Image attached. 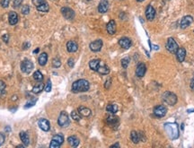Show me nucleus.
<instances>
[{"instance_id":"nucleus-51","label":"nucleus","mask_w":194,"mask_h":148,"mask_svg":"<svg viewBox=\"0 0 194 148\" xmlns=\"http://www.w3.org/2000/svg\"><path fill=\"white\" fill-rule=\"evenodd\" d=\"M187 112H188V113H192V112H194V109H191V110H187Z\"/></svg>"},{"instance_id":"nucleus-53","label":"nucleus","mask_w":194,"mask_h":148,"mask_svg":"<svg viewBox=\"0 0 194 148\" xmlns=\"http://www.w3.org/2000/svg\"><path fill=\"white\" fill-rule=\"evenodd\" d=\"M137 2H143L144 0H137Z\"/></svg>"},{"instance_id":"nucleus-29","label":"nucleus","mask_w":194,"mask_h":148,"mask_svg":"<svg viewBox=\"0 0 194 148\" xmlns=\"http://www.w3.org/2000/svg\"><path fill=\"white\" fill-rule=\"evenodd\" d=\"M106 121H107V123H108L109 125L114 126L115 124H118V123H119V118L112 114V115L107 117V119H106Z\"/></svg>"},{"instance_id":"nucleus-14","label":"nucleus","mask_w":194,"mask_h":148,"mask_svg":"<svg viewBox=\"0 0 194 148\" xmlns=\"http://www.w3.org/2000/svg\"><path fill=\"white\" fill-rule=\"evenodd\" d=\"M147 72V66L144 63H139L136 68V76L139 78H142Z\"/></svg>"},{"instance_id":"nucleus-27","label":"nucleus","mask_w":194,"mask_h":148,"mask_svg":"<svg viewBox=\"0 0 194 148\" xmlns=\"http://www.w3.org/2000/svg\"><path fill=\"white\" fill-rule=\"evenodd\" d=\"M118 110H119V107H118L117 104H115V103H110V104H108L107 106H106V111L111 113V114L117 113Z\"/></svg>"},{"instance_id":"nucleus-16","label":"nucleus","mask_w":194,"mask_h":148,"mask_svg":"<svg viewBox=\"0 0 194 148\" xmlns=\"http://www.w3.org/2000/svg\"><path fill=\"white\" fill-rule=\"evenodd\" d=\"M109 10V2L108 0H102L98 5V12L100 14H105Z\"/></svg>"},{"instance_id":"nucleus-34","label":"nucleus","mask_w":194,"mask_h":148,"mask_svg":"<svg viewBox=\"0 0 194 148\" xmlns=\"http://www.w3.org/2000/svg\"><path fill=\"white\" fill-rule=\"evenodd\" d=\"M37 10H38L39 12H43V13H47V12H49V5H48V3L46 2L45 4H43V5H41V7H37L36 8Z\"/></svg>"},{"instance_id":"nucleus-46","label":"nucleus","mask_w":194,"mask_h":148,"mask_svg":"<svg viewBox=\"0 0 194 148\" xmlns=\"http://www.w3.org/2000/svg\"><path fill=\"white\" fill-rule=\"evenodd\" d=\"M111 79H108L107 81L105 82L104 87H105L106 89H109V88H110V86H111Z\"/></svg>"},{"instance_id":"nucleus-39","label":"nucleus","mask_w":194,"mask_h":148,"mask_svg":"<svg viewBox=\"0 0 194 148\" xmlns=\"http://www.w3.org/2000/svg\"><path fill=\"white\" fill-rule=\"evenodd\" d=\"M45 92H51V89H52V84H51V79H49L48 80V82H47V84L45 86Z\"/></svg>"},{"instance_id":"nucleus-13","label":"nucleus","mask_w":194,"mask_h":148,"mask_svg":"<svg viewBox=\"0 0 194 148\" xmlns=\"http://www.w3.org/2000/svg\"><path fill=\"white\" fill-rule=\"evenodd\" d=\"M119 45L124 49H129L132 45V41L128 37H122L119 40Z\"/></svg>"},{"instance_id":"nucleus-50","label":"nucleus","mask_w":194,"mask_h":148,"mask_svg":"<svg viewBox=\"0 0 194 148\" xmlns=\"http://www.w3.org/2000/svg\"><path fill=\"white\" fill-rule=\"evenodd\" d=\"M111 147H120V144H119V143H116V144H114V145H111Z\"/></svg>"},{"instance_id":"nucleus-37","label":"nucleus","mask_w":194,"mask_h":148,"mask_svg":"<svg viewBox=\"0 0 194 148\" xmlns=\"http://www.w3.org/2000/svg\"><path fill=\"white\" fill-rule=\"evenodd\" d=\"M32 2H33V4L35 5V7L37 8V7H41V5L45 4L47 1H46V0H32Z\"/></svg>"},{"instance_id":"nucleus-40","label":"nucleus","mask_w":194,"mask_h":148,"mask_svg":"<svg viewBox=\"0 0 194 148\" xmlns=\"http://www.w3.org/2000/svg\"><path fill=\"white\" fill-rule=\"evenodd\" d=\"M10 0H0V5L3 8H7L9 7Z\"/></svg>"},{"instance_id":"nucleus-11","label":"nucleus","mask_w":194,"mask_h":148,"mask_svg":"<svg viewBox=\"0 0 194 148\" xmlns=\"http://www.w3.org/2000/svg\"><path fill=\"white\" fill-rule=\"evenodd\" d=\"M192 23H193V17L191 15H186L183 17V19L181 20L180 27L181 29H186L189 27Z\"/></svg>"},{"instance_id":"nucleus-36","label":"nucleus","mask_w":194,"mask_h":148,"mask_svg":"<svg viewBox=\"0 0 194 148\" xmlns=\"http://www.w3.org/2000/svg\"><path fill=\"white\" fill-rule=\"evenodd\" d=\"M121 66L123 67L124 69H126L127 67L129 66V58H124L121 60Z\"/></svg>"},{"instance_id":"nucleus-4","label":"nucleus","mask_w":194,"mask_h":148,"mask_svg":"<svg viewBox=\"0 0 194 148\" xmlns=\"http://www.w3.org/2000/svg\"><path fill=\"white\" fill-rule=\"evenodd\" d=\"M64 143V135L62 134H57L51 138L49 147L51 148H59L61 146V145Z\"/></svg>"},{"instance_id":"nucleus-24","label":"nucleus","mask_w":194,"mask_h":148,"mask_svg":"<svg viewBox=\"0 0 194 148\" xmlns=\"http://www.w3.org/2000/svg\"><path fill=\"white\" fill-rule=\"evenodd\" d=\"M77 110H78V112L80 113V115L82 117H85V118H88V117H90L91 114H92V110L89 108H87V107L80 106L77 109Z\"/></svg>"},{"instance_id":"nucleus-6","label":"nucleus","mask_w":194,"mask_h":148,"mask_svg":"<svg viewBox=\"0 0 194 148\" xmlns=\"http://www.w3.org/2000/svg\"><path fill=\"white\" fill-rule=\"evenodd\" d=\"M165 48H166V49L170 53L175 54V53H176V51H177L179 46L177 44V42L175 41V40L173 38H171V37H170V38H168V40H167Z\"/></svg>"},{"instance_id":"nucleus-25","label":"nucleus","mask_w":194,"mask_h":148,"mask_svg":"<svg viewBox=\"0 0 194 148\" xmlns=\"http://www.w3.org/2000/svg\"><path fill=\"white\" fill-rule=\"evenodd\" d=\"M67 142L71 147H77L80 144V140L76 137V135H71L67 138Z\"/></svg>"},{"instance_id":"nucleus-2","label":"nucleus","mask_w":194,"mask_h":148,"mask_svg":"<svg viewBox=\"0 0 194 148\" xmlns=\"http://www.w3.org/2000/svg\"><path fill=\"white\" fill-rule=\"evenodd\" d=\"M165 129L170 139L175 140L179 137L180 132L178 125L176 123H166V124H165Z\"/></svg>"},{"instance_id":"nucleus-18","label":"nucleus","mask_w":194,"mask_h":148,"mask_svg":"<svg viewBox=\"0 0 194 148\" xmlns=\"http://www.w3.org/2000/svg\"><path fill=\"white\" fill-rule=\"evenodd\" d=\"M97 73H99L100 75H103V76L108 75V74L110 73V67L102 61L99 67H98V69H97Z\"/></svg>"},{"instance_id":"nucleus-28","label":"nucleus","mask_w":194,"mask_h":148,"mask_svg":"<svg viewBox=\"0 0 194 148\" xmlns=\"http://www.w3.org/2000/svg\"><path fill=\"white\" fill-rule=\"evenodd\" d=\"M38 62L40 66H45L48 62V54L46 52L41 53L38 58Z\"/></svg>"},{"instance_id":"nucleus-44","label":"nucleus","mask_w":194,"mask_h":148,"mask_svg":"<svg viewBox=\"0 0 194 148\" xmlns=\"http://www.w3.org/2000/svg\"><path fill=\"white\" fill-rule=\"evenodd\" d=\"M67 65L69 66L70 67H73L75 66V60H74L73 58H68V60H67Z\"/></svg>"},{"instance_id":"nucleus-45","label":"nucleus","mask_w":194,"mask_h":148,"mask_svg":"<svg viewBox=\"0 0 194 148\" xmlns=\"http://www.w3.org/2000/svg\"><path fill=\"white\" fill-rule=\"evenodd\" d=\"M2 40L5 42V43H8V40H9V35L7 33H5L2 36Z\"/></svg>"},{"instance_id":"nucleus-8","label":"nucleus","mask_w":194,"mask_h":148,"mask_svg":"<svg viewBox=\"0 0 194 148\" xmlns=\"http://www.w3.org/2000/svg\"><path fill=\"white\" fill-rule=\"evenodd\" d=\"M60 12H61L62 15H63V17L67 20H73L75 18V15H75V11L69 7H62Z\"/></svg>"},{"instance_id":"nucleus-15","label":"nucleus","mask_w":194,"mask_h":148,"mask_svg":"<svg viewBox=\"0 0 194 148\" xmlns=\"http://www.w3.org/2000/svg\"><path fill=\"white\" fill-rule=\"evenodd\" d=\"M146 17L148 21H152L155 17V10L151 5H148L146 8Z\"/></svg>"},{"instance_id":"nucleus-26","label":"nucleus","mask_w":194,"mask_h":148,"mask_svg":"<svg viewBox=\"0 0 194 148\" xmlns=\"http://www.w3.org/2000/svg\"><path fill=\"white\" fill-rule=\"evenodd\" d=\"M102 62V60L101 59H92L90 62H89V67L93 70V71H95L97 72V69H98V67L100 66V64H101Z\"/></svg>"},{"instance_id":"nucleus-30","label":"nucleus","mask_w":194,"mask_h":148,"mask_svg":"<svg viewBox=\"0 0 194 148\" xmlns=\"http://www.w3.org/2000/svg\"><path fill=\"white\" fill-rule=\"evenodd\" d=\"M44 88H45L44 84H43L42 83H39L38 84H36L35 86H33L32 92H33V94H40V92H41Z\"/></svg>"},{"instance_id":"nucleus-10","label":"nucleus","mask_w":194,"mask_h":148,"mask_svg":"<svg viewBox=\"0 0 194 148\" xmlns=\"http://www.w3.org/2000/svg\"><path fill=\"white\" fill-rule=\"evenodd\" d=\"M103 45V40L101 39H98V40H95L93 42H91L89 45V48L93 52H99L102 49Z\"/></svg>"},{"instance_id":"nucleus-3","label":"nucleus","mask_w":194,"mask_h":148,"mask_svg":"<svg viewBox=\"0 0 194 148\" xmlns=\"http://www.w3.org/2000/svg\"><path fill=\"white\" fill-rule=\"evenodd\" d=\"M162 98H163V101L170 106H173L177 103V96L172 92H168V91L165 92L164 94H163Z\"/></svg>"},{"instance_id":"nucleus-48","label":"nucleus","mask_w":194,"mask_h":148,"mask_svg":"<svg viewBox=\"0 0 194 148\" xmlns=\"http://www.w3.org/2000/svg\"><path fill=\"white\" fill-rule=\"evenodd\" d=\"M150 48H151V49L152 48L155 49V50H158V49H159V46H157V45H151V46H150Z\"/></svg>"},{"instance_id":"nucleus-41","label":"nucleus","mask_w":194,"mask_h":148,"mask_svg":"<svg viewBox=\"0 0 194 148\" xmlns=\"http://www.w3.org/2000/svg\"><path fill=\"white\" fill-rule=\"evenodd\" d=\"M36 102H37V100H32V101H30V102H27L26 104H25V106H24V109H29L31 107L34 106Z\"/></svg>"},{"instance_id":"nucleus-49","label":"nucleus","mask_w":194,"mask_h":148,"mask_svg":"<svg viewBox=\"0 0 194 148\" xmlns=\"http://www.w3.org/2000/svg\"><path fill=\"white\" fill-rule=\"evenodd\" d=\"M5 132H10V131H11V127H10L9 126H7V127H5Z\"/></svg>"},{"instance_id":"nucleus-17","label":"nucleus","mask_w":194,"mask_h":148,"mask_svg":"<svg viewBox=\"0 0 194 148\" xmlns=\"http://www.w3.org/2000/svg\"><path fill=\"white\" fill-rule=\"evenodd\" d=\"M67 49L69 53H75L77 51L78 45L75 40H68L67 42Z\"/></svg>"},{"instance_id":"nucleus-19","label":"nucleus","mask_w":194,"mask_h":148,"mask_svg":"<svg viewBox=\"0 0 194 148\" xmlns=\"http://www.w3.org/2000/svg\"><path fill=\"white\" fill-rule=\"evenodd\" d=\"M142 137H143V135L139 132H137V131L133 130L130 133V139L134 144H139V141L142 139Z\"/></svg>"},{"instance_id":"nucleus-33","label":"nucleus","mask_w":194,"mask_h":148,"mask_svg":"<svg viewBox=\"0 0 194 148\" xmlns=\"http://www.w3.org/2000/svg\"><path fill=\"white\" fill-rule=\"evenodd\" d=\"M81 116L80 113L78 112V110H73L71 112V118L72 119H74L75 121H79L81 119Z\"/></svg>"},{"instance_id":"nucleus-55","label":"nucleus","mask_w":194,"mask_h":148,"mask_svg":"<svg viewBox=\"0 0 194 148\" xmlns=\"http://www.w3.org/2000/svg\"><path fill=\"white\" fill-rule=\"evenodd\" d=\"M88 1H89V0H88Z\"/></svg>"},{"instance_id":"nucleus-52","label":"nucleus","mask_w":194,"mask_h":148,"mask_svg":"<svg viewBox=\"0 0 194 148\" xmlns=\"http://www.w3.org/2000/svg\"><path fill=\"white\" fill-rule=\"evenodd\" d=\"M39 50H40V48H37L35 49V50H33V53H34V54H37V53L39 52Z\"/></svg>"},{"instance_id":"nucleus-47","label":"nucleus","mask_w":194,"mask_h":148,"mask_svg":"<svg viewBox=\"0 0 194 148\" xmlns=\"http://www.w3.org/2000/svg\"><path fill=\"white\" fill-rule=\"evenodd\" d=\"M30 48V43L29 42H24L23 44V49L25 50V49H28Z\"/></svg>"},{"instance_id":"nucleus-20","label":"nucleus","mask_w":194,"mask_h":148,"mask_svg":"<svg viewBox=\"0 0 194 148\" xmlns=\"http://www.w3.org/2000/svg\"><path fill=\"white\" fill-rule=\"evenodd\" d=\"M106 30L110 35H113L116 33V23L114 20H111L106 25Z\"/></svg>"},{"instance_id":"nucleus-21","label":"nucleus","mask_w":194,"mask_h":148,"mask_svg":"<svg viewBox=\"0 0 194 148\" xmlns=\"http://www.w3.org/2000/svg\"><path fill=\"white\" fill-rule=\"evenodd\" d=\"M176 58H177V60L179 61V62H183L184 59H185V57H186V50L184 48H178L177 51H176Z\"/></svg>"},{"instance_id":"nucleus-31","label":"nucleus","mask_w":194,"mask_h":148,"mask_svg":"<svg viewBox=\"0 0 194 148\" xmlns=\"http://www.w3.org/2000/svg\"><path fill=\"white\" fill-rule=\"evenodd\" d=\"M5 87H7V85H5V82L0 80V98H3L7 94L5 92Z\"/></svg>"},{"instance_id":"nucleus-12","label":"nucleus","mask_w":194,"mask_h":148,"mask_svg":"<svg viewBox=\"0 0 194 148\" xmlns=\"http://www.w3.org/2000/svg\"><path fill=\"white\" fill-rule=\"evenodd\" d=\"M37 123H38L39 127L41 129V130H43V131L48 132V131H49V129H51V124H49V120L46 119H43V118L42 119H40Z\"/></svg>"},{"instance_id":"nucleus-32","label":"nucleus","mask_w":194,"mask_h":148,"mask_svg":"<svg viewBox=\"0 0 194 148\" xmlns=\"http://www.w3.org/2000/svg\"><path fill=\"white\" fill-rule=\"evenodd\" d=\"M33 79L35 80V81H37V82H41V81H42L43 76H42L41 72L39 71V70L35 71L34 74H33Z\"/></svg>"},{"instance_id":"nucleus-22","label":"nucleus","mask_w":194,"mask_h":148,"mask_svg":"<svg viewBox=\"0 0 194 148\" xmlns=\"http://www.w3.org/2000/svg\"><path fill=\"white\" fill-rule=\"evenodd\" d=\"M8 22L10 25H15L18 23V15L14 11L9 12L8 14Z\"/></svg>"},{"instance_id":"nucleus-43","label":"nucleus","mask_w":194,"mask_h":148,"mask_svg":"<svg viewBox=\"0 0 194 148\" xmlns=\"http://www.w3.org/2000/svg\"><path fill=\"white\" fill-rule=\"evenodd\" d=\"M5 135L4 133L0 132V146H1L4 143H5Z\"/></svg>"},{"instance_id":"nucleus-7","label":"nucleus","mask_w":194,"mask_h":148,"mask_svg":"<svg viewBox=\"0 0 194 148\" xmlns=\"http://www.w3.org/2000/svg\"><path fill=\"white\" fill-rule=\"evenodd\" d=\"M21 70L23 73L24 74H30L31 72H32V70L33 69V63L32 62L31 60L29 59H24L23 61H22V63H21Z\"/></svg>"},{"instance_id":"nucleus-38","label":"nucleus","mask_w":194,"mask_h":148,"mask_svg":"<svg viewBox=\"0 0 194 148\" xmlns=\"http://www.w3.org/2000/svg\"><path fill=\"white\" fill-rule=\"evenodd\" d=\"M61 66V61L59 58H54L52 60V66L55 67V68H59V67Z\"/></svg>"},{"instance_id":"nucleus-1","label":"nucleus","mask_w":194,"mask_h":148,"mask_svg":"<svg viewBox=\"0 0 194 148\" xmlns=\"http://www.w3.org/2000/svg\"><path fill=\"white\" fill-rule=\"evenodd\" d=\"M90 89V84L85 79H79L75 81L72 84L71 91L74 94H78V92H85Z\"/></svg>"},{"instance_id":"nucleus-42","label":"nucleus","mask_w":194,"mask_h":148,"mask_svg":"<svg viewBox=\"0 0 194 148\" xmlns=\"http://www.w3.org/2000/svg\"><path fill=\"white\" fill-rule=\"evenodd\" d=\"M22 3H23V0H14V2H13V7L14 8L20 7V5H22Z\"/></svg>"},{"instance_id":"nucleus-23","label":"nucleus","mask_w":194,"mask_h":148,"mask_svg":"<svg viewBox=\"0 0 194 148\" xmlns=\"http://www.w3.org/2000/svg\"><path fill=\"white\" fill-rule=\"evenodd\" d=\"M19 137H20V139L22 141V143L25 145V146H28L30 145V137L27 132L25 131H21L19 133Z\"/></svg>"},{"instance_id":"nucleus-9","label":"nucleus","mask_w":194,"mask_h":148,"mask_svg":"<svg viewBox=\"0 0 194 148\" xmlns=\"http://www.w3.org/2000/svg\"><path fill=\"white\" fill-rule=\"evenodd\" d=\"M154 115L157 118H163L167 113V109L164 105H157L154 108Z\"/></svg>"},{"instance_id":"nucleus-5","label":"nucleus","mask_w":194,"mask_h":148,"mask_svg":"<svg viewBox=\"0 0 194 148\" xmlns=\"http://www.w3.org/2000/svg\"><path fill=\"white\" fill-rule=\"evenodd\" d=\"M58 124L59 126H60L61 127H67L69 126L70 124V120H69V117H68V114L66 111H61L59 119H58Z\"/></svg>"},{"instance_id":"nucleus-54","label":"nucleus","mask_w":194,"mask_h":148,"mask_svg":"<svg viewBox=\"0 0 194 148\" xmlns=\"http://www.w3.org/2000/svg\"><path fill=\"white\" fill-rule=\"evenodd\" d=\"M167 1H169V0H167Z\"/></svg>"},{"instance_id":"nucleus-35","label":"nucleus","mask_w":194,"mask_h":148,"mask_svg":"<svg viewBox=\"0 0 194 148\" xmlns=\"http://www.w3.org/2000/svg\"><path fill=\"white\" fill-rule=\"evenodd\" d=\"M21 13L23 15H27L30 13V7L28 5H23L21 8Z\"/></svg>"}]
</instances>
